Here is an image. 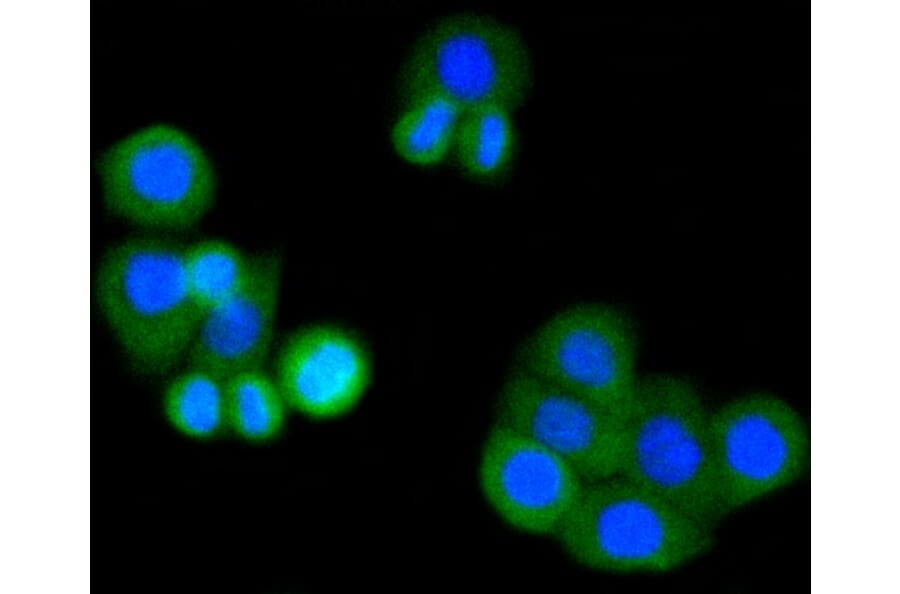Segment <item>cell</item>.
I'll list each match as a JSON object with an SVG mask.
<instances>
[{
    "label": "cell",
    "mask_w": 900,
    "mask_h": 594,
    "mask_svg": "<svg viewBox=\"0 0 900 594\" xmlns=\"http://www.w3.org/2000/svg\"><path fill=\"white\" fill-rule=\"evenodd\" d=\"M185 245L158 235L125 238L102 255L98 310L130 366L160 375L187 355L200 316L191 300Z\"/></svg>",
    "instance_id": "cell-1"
},
{
    "label": "cell",
    "mask_w": 900,
    "mask_h": 594,
    "mask_svg": "<svg viewBox=\"0 0 900 594\" xmlns=\"http://www.w3.org/2000/svg\"><path fill=\"white\" fill-rule=\"evenodd\" d=\"M715 527L620 474L585 483L554 538L577 564L611 574H664L708 553Z\"/></svg>",
    "instance_id": "cell-2"
},
{
    "label": "cell",
    "mask_w": 900,
    "mask_h": 594,
    "mask_svg": "<svg viewBox=\"0 0 900 594\" xmlns=\"http://www.w3.org/2000/svg\"><path fill=\"white\" fill-rule=\"evenodd\" d=\"M710 410L674 374L639 379L623 419L618 474L716 527L726 513L717 488Z\"/></svg>",
    "instance_id": "cell-3"
},
{
    "label": "cell",
    "mask_w": 900,
    "mask_h": 594,
    "mask_svg": "<svg viewBox=\"0 0 900 594\" xmlns=\"http://www.w3.org/2000/svg\"><path fill=\"white\" fill-rule=\"evenodd\" d=\"M102 202L113 216L159 232L196 226L213 207L215 166L184 129L156 122L105 148L97 160Z\"/></svg>",
    "instance_id": "cell-4"
},
{
    "label": "cell",
    "mask_w": 900,
    "mask_h": 594,
    "mask_svg": "<svg viewBox=\"0 0 900 594\" xmlns=\"http://www.w3.org/2000/svg\"><path fill=\"white\" fill-rule=\"evenodd\" d=\"M532 82L530 53L515 28L489 15L460 12L419 35L401 66L398 92L403 104L439 94L465 113L485 105L513 112Z\"/></svg>",
    "instance_id": "cell-5"
},
{
    "label": "cell",
    "mask_w": 900,
    "mask_h": 594,
    "mask_svg": "<svg viewBox=\"0 0 900 594\" xmlns=\"http://www.w3.org/2000/svg\"><path fill=\"white\" fill-rule=\"evenodd\" d=\"M637 335L611 305L577 304L536 329L519 351L520 368L624 419L639 381Z\"/></svg>",
    "instance_id": "cell-6"
},
{
    "label": "cell",
    "mask_w": 900,
    "mask_h": 594,
    "mask_svg": "<svg viewBox=\"0 0 900 594\" xmlns=\"http://www.w3.org/2000/svg\"><path fill=\"white\" fill-rule=\"evenodd\" d=\"M709 429L726 515L789 487L809 467L807 424L774 394L754 392L723 403L710 411Z\"/></svg>",
    "instance_id": "cell-7"
},
{
    "label": "cell",
    "mask_w": 900,
    "mask_h": 594,
    "mask_svg": "<svg viewBox=\"0 0 900 594\" xmlns=\"http://www.w3.org/2000/svg\"><path fill=\"white\" fill-rule=\"evenodd\" d=\"M495 421L562 458L585 483L619 472L623 419L519 366L500 388Z\"/></svg>",
    "instance_id": "cell-8"
},
{
    "label": "cell",
    "mask_w": 900,
    "mask_h": 594,
    "mask_svg": "<svg viewBox=\"0 0 900 594\" xmlns=\"http://www.w3.org/2000/svg\"><path fill=\"white\" fill-rule=\"evenodd\" d=\"M477 483L486 504L506 526L553 539L585 485L562 458L496 421L480 448Z\"/></svg>",
    "instance_id": "cell-9"
},
{
    "label": "cell",
    "mask_w": 900,
    "mask_h": 594,
    "mask_svg": "<svg viewBox=\"0 0 900 594\" xmlns=\"http://www.w3.org/2000/svg\"><path fill=\"white\" fill-rule=\"evenodd\" d=\"M373 373L372 353L358 332L320 321L288 333L277 350L273 376L291 411L332 421L357 408Z\"/></svg>",
    "instance_id": "cell-10"
},
{
    "label": "cell",
    "mask_w": 900,
    "mask_h": 594,
    "mask_svg": "<svg viewBox=\"0 0 900 594\" xmlns=\"http://www.w3.org/2000/svg\"><path fill=\"white\" fill-rule=\"evenodd\" d=\"M282 276L278 252L252 254L241 286L201 317L187 353L189 365L225 379L263 368L275 337Z\"/></svg>",
    "instance_id": "cell-11"
},
{
    "label": "cell",
    "mask_w": 900,
    "mask_h": 594,
    "mask_svg": "<svg viewBox=\"0 0 900 594\" xmlns=\"http://www.w3.org/2000/svg\"><path fill=\"white\" fill-rule=\"evenodd\" d=\"M161 410L168 425L178 434L199 442H209L230 434L226 379L199 366L173 376L161 396Z\"/></svg>",
    "instance_id": "cell-12"
},
{
    "label": "cell",
    "mask_w": 900,
    "mask_h": 594,
    "mask_svg": "<svg viewBox=\"0 0 900 594\" xmlns=\"http://www.w3.org/2000/svg\"><path fill=\"white\" fill-rule=\"evenodd\" d=\"M403 105L390 130L393 150L418 167L440 164L453 151L465 112L439 94L419 96Z\"/></svg>",
    "instance_id": "cell-13"
},
{
    "label": "cell",
    "mask_w": 900,
    "mask_h": 594,
    "mask_svg": "<svg viewBox=\"0 0 900 594\" xmlns=\"http://www.w3.org/2000/svg\"><path fill=\"white\" fill-rule=\"evenodd\" d=\"M516 147L512 111L485 105L464 114L452 152L466 176L489 183L502 178L511 168Z\"/></svg>",
    "instance_id": "cell-14"
},
{
    "label": "cell",
    "mask_w": 900,
    "mask_h": 594,
    "mask_svg": "<svg viewBox=\"0 0 900 594\" xmlns=\"http://www.w3.org/2000/svg\"><path fill=\"white\" fill-rule=\"evenodd\" d=\"M230 434L249 444L277 440L291 411L273 374L264 367L240 371L226 379Z\"/></svg>",
    "instance_id": "cell-15"
},
{
    "label": "cell",
    "mask_w": 900,
    "mask_h": 594,
    "mask_svg": "<svg viewBox=\"0 0 900 594\" xmlns=\"http://www.w3.org/2000/svg\"><path fill=\"white\" fill-rule=\"evenodd\" d=\"M184 258L189 293L201 319L241 286L251 255L226 239L206 237L185 245Z\"/></svg>",
    "instance_id": "cell-16"
}]
</instances>
